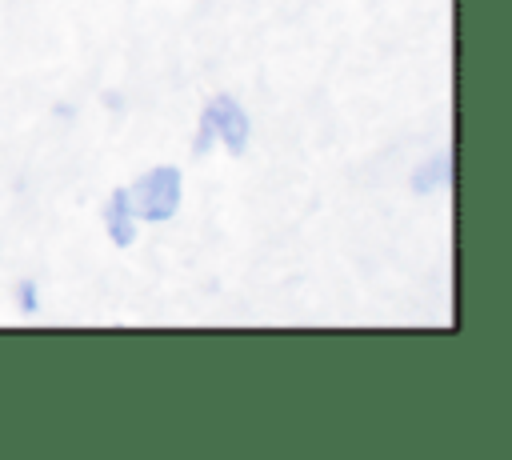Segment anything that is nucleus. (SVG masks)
Returning <instances> with one entry per match:
<instances>
[{
  "instance_id": "5",
  "label": "nucleus",
  "mask_w": 512,
  "mask_h": 460,
  "mask_svg": "<svg viewBox=\"0 0 512 460\" xmlns=\"http://www.w3.org/2000/svg\"><path fill=\"white\" fill-rule=\"evenodd\" d=\"M20 312H36V284H20Z\"/></svg>"
},
{
  "instance_id": "1",
  "label": "nucleus",
  "mask_w": 512,
  "mask_h": 460,
  "mask_svg": "<svg viewBox=\"0 0 512 460\" xmlns=\"http://www.w3.org/2000/svg\"><path fill=\"white\" fill-rule=\"evenodd\" d=\"M120 192H124V204H128V212H132L136 220L160 224V220H172V216H176L184 180H180L176 168H152V172H144L136 184H128V188H120Z\"/></svg>"
},
{
  "instance_id": "2",
  "label": "nucleus",
  "mask_w": 512,
  "mask_h": 460,
  "mask_svg": "<svg viewBox=\"0 0 512 460\" xmlns=\"http://www.w3.org/2000/svg\"><path fill=\"white\" fill-rule=\"evenodd\" d=\"M204 120L212 124V136H216L232 156H240V152L248 148L252 124H248V112L236 104V96H212L208 108H204Z\"/></svg>"
},
{
  "instance_id": "3",
  "label": "nucleus",
  "mask_w": 512,
  "mask_h": 460,
  "mask_svg": "<svg viewBox=\"0 0 512 460\" xmlns=\"http://www.w3.org/2000/svg\"><path fill=\"white\" fill-rule=\"evenodd\" d=\"M104 224H108V236H112L116 248H128V244L136 240V216L128 212L124 192H112V200H108V208H104Z\"/></svg>"
},
{
  "instance_id": "4",
  "label": "nucleus",
  "mask_w": 512,
  "mask_h": 460,
  "mask_svg": "<svg viewBox=\"0 0 512 460\" xmlns=\"http://www.w3.org/2000/svg\"><path fill=\"white\" fill-rule=\"evenodd\" d=\"M448 180H452V156H448V152H436L424 168H416V176H412V192L428 196V192L444 188Z\"/></svg>"
}]
</instances>
